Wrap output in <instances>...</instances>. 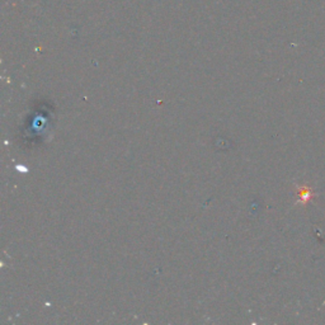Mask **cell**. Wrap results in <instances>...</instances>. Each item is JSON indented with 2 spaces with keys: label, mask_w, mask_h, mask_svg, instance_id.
Returning <instances> with one entry per match:
<instances>
[{
  "label": "cell",
  "mask_w": 325,
  "mask_h": 325,
  "mask_svg": "<svg viewBox=\"0 0 325 325\" xmlns=\"http://www.w3.org/2000/svg\"><path fill=\"white\" fill-rule=\"evenodd\" d=\"M299 196H300V199H301L302 204H306L309 201H311V199L314 198V193H313V191L308 187L300 188Z\"/></svg>",
  "instance_id": "obj_1"
}]
</instances>
